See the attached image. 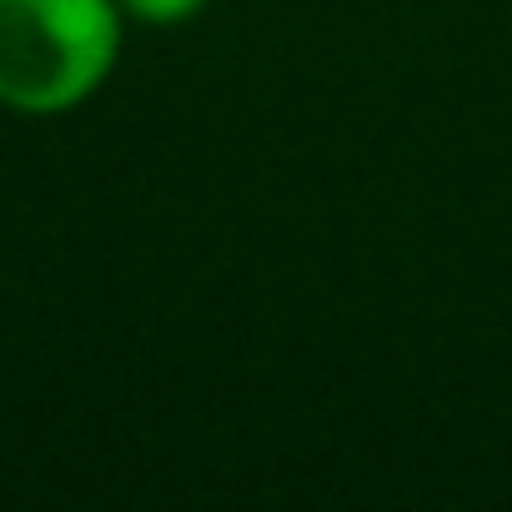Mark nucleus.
<instances>
[{
	"label": "nucleus",
	"instance_id": "1",
	"mask_svg": "<svg viewBox=\"0 0 512 512\" xmlns=\"http://www.w3.org/2000/svg\"><path fill=\"white\" fill-rule=\"evenodd\" d=\"M116 0H0V106L26 121L81 111L121 66Z\"/></svg>",
	"mask_w": 512,
	"mask_h": 512
},
{
	"label": "nucleus",
	"instance_id": "2",
	"mask_svg": "<svg viewBox=\"0 0 512 512\" xmlns=\"http://www.w3.org/2000/svg\"><path fill=\"white\" fill-rule=\"evenodd\" d=\"M121 16L131 26H151V31H171V26H186L196 21L211 0H116Z\"/></svg>",
	"mask_w": 512,
	"mask_h": 512
}]
</instances>
